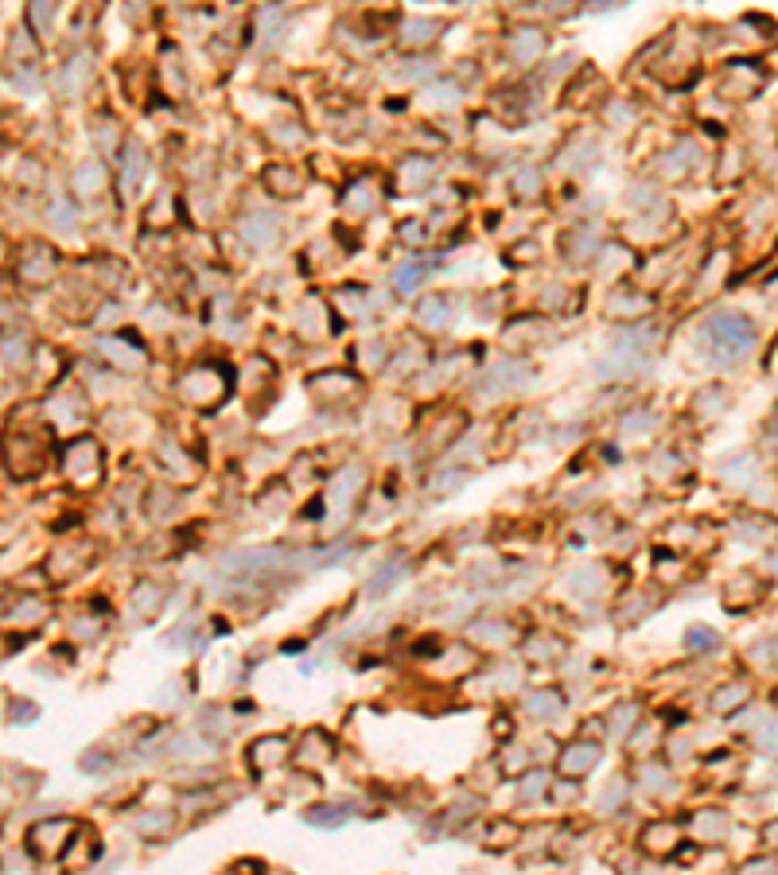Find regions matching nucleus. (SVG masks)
Masks as SVG:
<instances>
[{
  "label": "nucleus",
  "instance_id": "nucleus-46",
  "mask_svg": "<svg viewBox=\"0 0 778 875\" xmlns=\"http://www.w3.org/2000/svg\"><path fill=\"white\" fill-rule=\"evenodd\" d=\"M634 712H639L634 704H619V708H615V720H611V731H623L627 724H634V720H639Z\"/></svg>",
  "mask_w": 778,
  "mask_h": 875
},
{
  "label": "nucleus",
  "instance_id": "nucleus-45",
  "mask_svg": "<svg viewBox=\"0 0 778 875\" xmlns=\"http://www.w3.org/2000/svg\"><path fill=\"white\" fill-rule=\"evenodd\" d=\"M35 716H40V704H31V701H16V704H12V720H20V724H31Z\"/></svg>",
  "mask_w": 778,
  "mask_h": 875
},
{
  "label": "nucleus",
  "instance_id": "nucleus-18",
  "mask_svg": "<svg viewBox=\"0 0 778 875\" xmlns=\"http://www.w3.org/2000/svg\"><path fill=\"white\" fill-rule=\"evenodd\" d=\"M362 479H367V471L362 467H347V471H339V475L327 482V502H335V506H343V502H350L358 494V487H362Z\"/></svg>",
  "mask_w": 778,
  "mask_h": 875
},
{
  "label": "nucleus",
  "instance_id": "nucleus-8",
  "mask_svg": "<svg viewBox=\"0 0 778 875\" xmlns=\"http://www.w3.org/2000/svg\"><path fill=\"white\" fill-rule=\"evenodd\" d=\"M545 31L541 28H534V23H522V28H514L510 31V55H514V63H522V66H534L541 55H545Z\"/></svg>",
  "mask_w": 778,
  "mask_h": 875
},
{
  "label": "nucleus",
  "instance_id": "nucleus-12",
  "mask_svg": "<svg viewBox=\"0 0 778 875\" xmlns=\"http://www.w3.org/2000/svg\"><path fill=\"white\" fill-rule=\"evenodd\" d=\"M75 195L78 199H98L105 187H110V172H105V164L102 160H86V164H78V172H75Z\"/></svg>",
  "mask_w": 778,
  "mask_h": 875
},
{
  "label": "nucleus",
  "instance_id": "nucleus-16",
  "mask_svg": "<svg viewBox=\"0 0 778 875\" xmlns=\"http://www.w3.org/2000/svg\"><path fill=\"white\" fill-rule=\"evenodd\" d=\"M35 347L28 342V335L23 331H8V335H0V358H4V366H12V370H28Z\"/></svg>",
  "mask_w": 778,
  "mask_h": 875
},
{
  "label": "nucleus",
  "instance_id": "nucleus-38",
  "mask_svg": "<svg viewBox=\"0 0 778 875\" xmlns=\"http://www.w3.org/2000/svg\"><path fill=\"white\" fill-rule=\"evenodd\" d=\"M75 218H78V210H75V203H70L66 195H55L51 199V222L58 230H66V226H75Z\"/></svg>",
  "mask_w": 778,
  "mask_h": 875
},
{
  "label": "nucleus",
  "instance_id": "nucleus-42",
  "mask_svg": "<svg viewBox=\"0 0 778 875\" xmlns=\"http://www.w3.org/2000/svg\"><path fill=\"white\" fill-rule=\"evenodd\" d=\"M545 650H564V642H557V638H534V642H526V654L534 658V661H549V654Z\"/></svg>",
  "mask_w": 778,
  "mask_h": 875
},
{
  "label": "nucleus",
  "instance_id": "nucleus-22",
  "mask_svg": "<svg viewBox=\"0 0 778 875\" xmlns=\"http://www.w3.org/2000/svg\"><path fill=\"white\" fill-rule=\"evenodd\" d=\"M561 708H564V701H561L557 689H537V693L526 696V712L537 716V720H557Z\"/></svg>",
  "mask_w": 778,
  "mask_h": 875
},
{
  "label": "nucleus",
  "instance_id": "nucleus-17",
  "mask_svg": "<svg viewBox=\"0 0 778 875\" xmlns=\"http://www.w3.org/2000/svg\"><path fill=\"white\" fill-rule=\"evenodd\" d=\"M261 180H265L269 191L280 195V199H292L300 191V172L292 168V164H269V168L261 172Z\"/></svg>",
  "mask_w": 778,
  "mask_h": 875
},
{
  "label": "nucleus",
  "instance_id": "nucleus-40",
  "mask_svg": "<svg viewBox=\"0 0 778 875\" xmlns=\"http://www.w3.org/2000/svg\"><path fill=\"white\" fill-rule=\"evenodd\" d=\"M280 28H285V16H280L277 8H269L265 16H261V43H265V47H273V43L280 40Z\"/></svg>",
  "mask_w": 778,
  "mask_h": 875
},
{
  "label": "nucleus",
  "instance_id": "nucleus-23",
  "mask_svg": "<svg viewBox=\"0 0 778 875\" xmlns=\"http://www.w3.org/2000/svg\"><path fill=\"white\" fill-rule=\"evenodd\" d=\"M327 759H332V739H327L320 728L308 731V736H304V747L296 751V763H304V766H320V763H327Z\"/></svg>",
  "mask_w": 778,
  "mask_h": 875
},
{
  "label": "nucleus",
  "instance_id": "nucleus-20",
  "mask_svg": "<svg viewBox=\"0 0 778 875\" xmlns=\"http://www.w3.org/2000/svg\"><path fill=\"white\" fill-rule=\"evenodd\" d=\"M642 848L654 856H669L677 848V829L669 821H654L642 829Z\"/></svg>",
  "mask_w": 778,
  "mask_h": 875
},
{
  "label": "nucleus",
  "instance_id": "nucleus-2",
  "mask_svg": "<svg viewBox=\"0 0 778 875\" xmlns=\"http://www.w3.org/2000/svg\"><path fill=\"white\" fill-rule=\"evenodd\" d=\"M47 447H51V424H43V429H35V432H28L20 424V429L8 432V440H4V464H8L12 475L28 479L43 467Z\"/></svg>",
  "mask_w": 778,
  "mask_h": 875
},
{
  "label": "nucleus",
  "instance_id": "nucleus-47",
  "mask_svg": "<svg viewBox=\"0 0 778 875\" xmlns=\"http://www.w3.org/2000/svg\"><path fill=\"white\" fill-rule=\"evenodd\" d=\"M619 801H623V782H615V790H611V794H607V790H604V809H611V806H619Z\"/></svg>",
  "mask_w": 778,
  "mask_h": 875
},
{
  "label": "nucleus",
  "instance_id": "nucleus-37",
  "mask_svg": "<svg viewBox=\"0 0 778 875\" xmlns=\"http://www.w3.org/2000/svg\"><path fill=\"white\" fill-rule=\"evenodd\" d=\"M685 646L689 650H701V654H709V650H716L721 646V634L712 631V626H689V634H685Z\"/></svg>",
  "mask_w": 778,
  "mask_h": 875
},
{
  "label": "nucleus",
  "instance_id": "nucleus-13",
  "mask_svg": "<svg viewBox=\"0 0 778 875\" xmlns=\"http://www.w3.org/2000/svg\"><path fill=\"white\" fill-rule=\"evenodd\" d=\"M596 763H599V743H588V739L569 743V747H564V755H561V771L569 774V778L588 774Z\"/></svg>",
  "mask_w": 778,
  "mask_h": 875
},
{
  "label": "nucleus",
  "instance_id": "nucleus-43",
  "mask_svg": "<svg viewBox=\"0 0 778 875\" xmlns=\"http://www.w3.org/2000/svg\"><path fill=\"white\" fill-rule=\"evenodd\" d=\"M728 825V818L724 813H704V818H697V833H701V841H709V836H716Z\"/></svg>",
  "mask_w": 778,
  "mask_h": 875
},
{
  "label": "nucleus",
  "instance_id": "nucleus-39",
  "mask_svg": "<svg viewBox=\"0 0 778 875\" xmlns=\"http://www.w3.org/2000/svg\"><path fill=\"white\" fill-rule=\"evenodd\" d=\"M133 603H137V607L145 603V614L152 619V614L160 611V603H164V591H160L156 584H140V588H137V596H133Z\"/></svg>",
  "mask_w": 778,
  "mask_h": 875
},
{
  "label": "nucleus",
  "instance_id": "nucleus-29",
  "mask_svg": "<svg viewBox=\"0 0 778 875\" xmlns=\"http://www.w3.org/2000/svg\"><path fill=\"white\" fill-rule=\"evenodd\" d=\"M304 821L315 825V829H339V825L347 821V809L343 806H312L304 813Z\"/></svg>",
  "mask_w": 778,
  "mask_h": 875
},
{
  "label": "nucleus",
  "instance_id": "nucleus-4",
  "mask_svg": "<svg viewBox=\"0 0 778 875\" xmlns=\"http://www.w3.org/2000/svg\"><path fill=\"white\" fill-rule=\"evenodd\" d=\"M175 393H180V401H187V405H218L222 397H226V377H222L215 366H195V370H187L180 377V385H175Z\"/></svg>",
  "mask_w": 778,
  "mask_h": 875
},
{
  "label": "nucleus",
  "instance_id": "nucleus-1",
  "mask_svg": "<svg viewBox=\"0 0 778 875\" xmlns=\"http://www.w3.org/2000/svg\"><path fill=\"white\" fill-rule=\"evenodd\" d=\"M756 323L739 312H716L701 323V342L704 354L721 366H736L744 362L751 350H756Z\"/></svg>",
  "mask_w": 778,
  "mask_h": 875
},
{
  "label": "nucleus",
  "instance_id": "nucleus-10",
  "mask_svg": "<svg viewBox=\"0 0 778 875\" xmlns=\"http://www.w3.org/2000/svg\"><path fill=\"white\" fill-rule=\"evenodd\" d=\"M452 307H455V304L447 300V296H440V292L420 296V304H417V323H420L424 331H447V327H452V319H455Z\"/></svg>",
  "mask_w": 778,
  "mask_h": 875
},
{
  "label": "nucleus",
  "instance_id": "nucleus-7",
  "mask_svg": "<svg viewBox=\"0 0 778 875\" xmlns=\"http://www.w3.org/2000/svg\"><path fill=\"white\" fill-rule=\"evenodd\" d=\"M98 350H102V358L110 362L113 370H121V374H137V370H145V362H148L145 342H137L128 335H102Z\"/></svg>",
  "mask_w": 778,
  "mask_h": 875
},
{
  "label": "nucleus",
  "instance_id": "nucleus-36",
  "mask_svg": "<svg viewBox=\"0 0 778 875\" xmlns=\"http://www.w3.org/2000/svg\"><path fill=\"white\" fill-rule=\"evenodd\" d=\"M747 696H751V689H747V685H724V689L712 696V708H716V712L724 716L728 708H739V704L747 701Z\"/></svg>",
  "mask_w": 778,
  "mask_h": 875
},
{
  "label": "nucleus",
  "instance_id": "nucleus-30",
  "mask_svg": "<svg viewBox=\"0 0 778 875\" xmlns=\"http://www.w3.org/2000/svg\"><path fill=\"white\" fill-rule=\"evenodd\" d=\"M526 370H529L526 362H510V358H506V362H499V366L491 370V382H494V385H502V389L522 385V382H526Z\"/></svg>",
  "mask_w": 778,
  "mask_h": 875
},
{
  "label": "nucleus",
  "instance_id": "nucleus-25",
  "mask_svg": "<svg viewBox=\"0 0 778 875\" xmlns=\"http://www.w3.org/2000/svg\"><path fill=\"white\" fill-rule=\"evenodd\" d=\"M343 207L350 210V215H370V210L374 207H378V187H374L370 180H362V183H355V187H350V191L343 195Z\"/></svg>",
  "mask_w": 778,
  "mask_h": 875
},
{
  "label": "nucleus",
  "instance_id": "nucleus-6",
  "mask_svg": "<svg viewBox=\"0 0 778 875\" xmlns=\"http://www.w3.org/2000/svg\"><path fill=\"white\" fill-rule=\"evenodd\" d=\"M70 833H75V821H70V818H47V821H40V825H31V829H28V848L40 860H58L66 853Z\"/></svg>",
  "mask_w": 778,
  "mask_h": 875
},
{
  "label": "nucleus",
  "instance_id": "nucleus-3",
  "mask_svg": "<svg viewBox=\"0 0 778 875\" xmlns=\"http://www.w3.org/2000/svg\"><path fill=\"white\" fill-rule=\"evenodd\" d=\"M63 471L70 482L78 487H90V482L102 479V444L93 436H75L63 452Z\"/></svg>",
  "mask_w": 778,
  "mask_h": 875
},
{
  "label": "nucleus",
  "instance_id": "nucleus-21",
  "mask_svg": "<svg viewBox=\"0 0 778 875\" xmlns=\"http://www.w3.org/2000/svg\"><path fill=\"white\" fill-rule=\"evenodd\" d=\"M43 619H47V603L40 596H23L16 607L4 614L8 626H35V623H43Z\"/></svg>",
  "mask_w": 778,
  "mask_h": 875
},
{
  "label": "nucleus",
  "instance_id": "nucleus-34",
  "mask_svg": "<svg viewBox=\"0 0 778 875\" xmlns=\"http://www.w3.org/2000/svg\"><path fill=\"white\" fill-rule=\"evenodd\" d=\"M51 20H55V0H31V4H28V23L35 28V35L51 31Z\"/></svg>",
  "mask_w": 778,
  "mask_h": 875
},
{
  "label": "nucleus",
  "instance_id": "nucleus-19",
  "mask_svg": "<svg viewBox=\"0 0 778 875\" xmlns=\"http://www.w3.org/2000/svg\"><path fill=\"white\" fill-rule=\"evenodd\" d=\"M362 382L355 374H343V370H332L327 377H312V393L315 397H327V401H335V397H343V393H355Z\"/></svg>",
  "mask_w": 778,
  "mask_h": 875
},
{
  "label": "nucleus",
  "instance_id": "nucleus-32",
  "mask_svg": "<svg viewBox=\"0 0 778 875\" xmlns=\"http://www.w3.org/2000/svg\"><path fill=\"white\" fill-rule=\"evenodd\" d=\"M175 825V818L168 809H160V813H140V818L133 821V829L137 833H148V836H160V833H168Z\"/></svg>",
  "mask_w": 778,
  "mask_h": 875
},
{
  "label": "nucleus",
  "instance_id": "nucleus-11",
  "mask_svg": "<svg viewBox=\"0 0 778 875\" xmlns=\"http://www.w3.org/2000/svg\"><path fill=\"white\" fill-rule=\"evenodd\" d=\"M242 238L253 245V250H273L280 242V218L277 215H245L242 218Z\"/></svg>",
  "mask_w": 778,
  "mask_h": 875
},
{
  "label": "nucleus",
  "instance_id": "nucleus-50",
  "mask_svg": "<svg viewBox=\"0 0 778 875\" xmlns=\"http://www.w3.org/2000/svg\"><path fill=\"white\" fill-rule=\"evenodd\" d=\"M615 4H623V0H615Z\"/></svg>",
  "mask_w": 778,
  "mask_h": 875
},
{
  "label": "nucleus",
  "instance_id": "nucleus-44",
  "mask_svg": "<svg viewBox=\"0 0 778 875\" xmlns=\"http://www.w3.org/2000/svg\"><path fill=\"white\" fill-rule=\"evenodd\" d=\"M642 774H646V782H642L646 790H662V786H666V774H669V771H666L662 763H650V766H642Z\"/></svg>",
  "mask_w": 778,
  "mask_h": 875
},
{
  "label": "nucleus",
  "instance_id": "nucleus-35",
  "mask_svg": "<svg viewBox=\"0 0 778 875\" xmlns=\"http://www.w3.org/2000/svg\"><path fill=\"white\" fill-rule=\"evenodd\" d=\"M424 273H429V269H424L420 261H412V265H405V269H397V277H393V288H397L401 296H412V292L420 288Z\"/></svg>",
  "mask_w": 778,
  "mask_h": 875
},
{
  "label": "nucleus",
  "instance_id": "nucleus-27",
  "mask_svg": "<svg viewBox=\"0 0 778 875\" xmlns=\"http://www.w3.org/2000/svg\"><path fill=\"white\" fill-rule=\"evenodd\" d=\"M86 75H90V63H86V58H70L66 70L58 75V93H63V98H75V93H78L82 86H86Z\"/></svg>",
  "mask_w": 778,
  "mask_h": 875
},
{
  "label": "nucleus",
  "instance_id": "nucleus-33",
  "mask_svg": "<svg viewBox=\"0 0 778 875\" xmlns=\"http://www.w3.org/2000/svg\"><path fill=\"white\" fill-rule=\"evenodd\" d=\"M401 576H405V561H393V564H385V569H382V572H378V576H374V580L367 584V591H370V596H385L389 588H397V580H401Z\"/></svg>",
  "mask_w": 778,
  "mask_h": 875
},
{
  "label": "nucleus",
  "instance_id": "nucleus-5",
  "mask_svg": "<svg viewBox=\"0 0 778 875\" xmlns=\"http://www.w3.org/2000/svg\"><path fill=\"white\" fill-rule=\"evenodd\" d=\"M55 269H58V253L51 250V245H43V242H28L16 253V280H20V285H28V288L47 285V280L55 277Z\"/></svg>",
  "mask_w": 778,
  "mask_h": 875
},
{
  "label": "nucleus",
  "instance_id": "nucleus-31",
  "mask_svg": "<svg viewBox=\"0 0 778 875\" xmlns=\"http://www.w3.org/2000/svg\"><path fill=\"white\" fill-rule=\"evenodd\" d=\"M545 794H549V774L545 771L522 774V782H517V798H522V801H537V798H545Z\"/></svg>",
  "mask_w": 778,
  "mask_h": 875
},
{
  "label": "nucleus",
  "instance_id": "nucleus-28",
  "mask_svg": "<svg viewBox=\"0 0 778 875\" xmlns=\"http://www.w3.org/2000/svg\"><path fill=\"white\" fill-rule=\"evenodd\" d=\"M440 28L444 23L440 20H405V43H412V47H429V43H436V35H440Z\"/></svg>",
  "mask_w": 778,
  "mask_h": 875
},
{
  "label": "nucleus",
  "instance_id": "nucleus-49",
  "mask_svg": "<svg viewBox=\"0 0 778 875\" xmlns=\"http://www.w3.org/2000/svg\"><path fill=\"white\" fill-rule=\"evenodd\" d=\"M0 257H4V242H0Z\"/></svg>",
  "mask_w": 778,
  "mask_h": 875
},
{
  "label": "nucleus",
  "instance_id": "nucleus-41",
  "mask_svg": "<svg viewBox=\"0 0 778 875\" xmlns=\"http://www.w3.org/2000/svg\"><path fill=\"white\" fill-rule=\"evenodd\" d=\"M491 626H482V619H479V626H475V638H479V642L482 646H494V642H502V638H506V626L499 623V619H487Z\"/></svg>",
  "mask_w": 778,
  "mask_h": 875
},
{
  "label": "nucleus",
  "instance_id": "nucleus-26",
  "mask_svg": "<svg viewBox=\"0 0 778 875\" xmlns=\"http://www.w3.org/2000/svg\"><path fill=\"white\" fill-rule=\"evenodd\" d=\"M541 183H545V175H541V168H534V164H522V168L514 172V180H510L517 199H537Z\"/></svg>",
  "mask_w": 778,
  "mask_h": 875
},
{
  "label": "nucleus",
  "instance_id": "nucleus-48",
  "mask_svg": "<svg viewBox=\"0 0 778 875\" xmlns=\"http://www.w3.org/2000/svg\"><path fill=\"white\" fill-rule=\"evenodd\" d=\"M175 4H199V0H175Z\"/></svg>",
  "mask_w": 778,
  "mask_h": 875
},
{
  "label": "nucleus",
  "instance_id": "nucleus-15",
  "mask_svg": "<svg viewBox=\"0 0 778 875\" xmlns=\"http://www.w3.org/2000/svg\"><path fill=\"white\" fill-rule=\"evenodd\" d=\"M148 172V152L137 145V140H125V156H121V187L125 191H137V183L145 180Z\"/></svg>",
  "mask_w": 778,
  "mask_h": 875
},
{
  "label": "nucleus",
  "instance_id": "nucleus-24",
  "mask_svg": "<svg viewBox=\"0 0 778 875\" xmlns=\"http://www.w3.org/2000/svg\"><path fill=\"white\" fill-rule=\"evenodd\" d=\"M650 307H654V300H650V296H642V292H615L607 300V312L611 315H627V319L646 315Z\"/></svg>",
  "mask_w": 778,
  "mask_h": 875
},
{
  "label": "nucleus",
  "instance_id": "nucleus-9",
  "mask_svg": "<svg viewBox=\"0 0 778 875\" xmlns=\"http://www.w3.org/2000/svg\"><path fill=\"white\" fill-rule=\"evenodd\" d=\"M432 175H436L432 156H405L393 172V183H397V191H420V187L432 183Z\"/></svg>",
  "mask_w": 778,
  "mask_h": 875
},
{
  "label": "nucleus",
  "instance_id": "nucleus-14",
  "mask_svg": "<svg viewBox=\"0 0 778 875\" xmlns=\"http://www.w3.org/2000/svg\"><path fill=\"white\" fill-rule=\"evenodd\" d=\"M288 751L292 747H288L285 736H265L250 747V763H253V771H273V766H280L288 759Z\"/></svg>",
  "mask_w": 778,
  "mask_h": 875
}]
</instances>
